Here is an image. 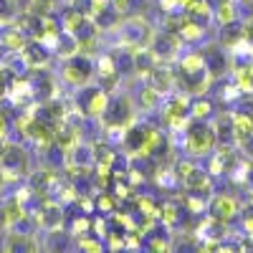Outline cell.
<instances>
[{
  "label": "cell",
  "mask_w": 253,
  "mask_h": 253,
  "mask_svg": "<svg viewBox=\"0 0 253 253\" xmlns=\"http://www.w3.org/2000/svg\"><path fill=\"white\" fill-rule=\"evenodd\" d=\"M233 137L238 142H246L248 137H253V119L248 114H236L233 117Z\"/></svg>",
  "instance_id": "7a4b0ae2"
},
{
  "label": "cell",
  "mask_w": 253,
  "mask_h": 253,
  "mask_svg": "<svg viewBox=\"0 0 253 253\" xmlns=\"http://www.w3.org/2000/svg\"><path fill=\"white\" fill-rule=\"evenodd\" d=\"M41 223L46 228H58L61 225V208L58 205H46L43 213H41Z\"/></svg>",
  "instance_id": "277c9868"
},
{
  "label": "cell",
  "mask_w": 253,
  "mask_h": 253,
  "mask_svg": "<svg viewBox=\"0 0 253 253\" xmlns=\"http://www.w3.org/2000/svg\"><path fill=\"white\" fill-rule=\"evenodd\" d=\"M139 99H142V107H155L157 104V86L152 89V86H147V89H142V94H139Z\"/></svg>",
  "instance_id": "52a82bcc"
},
{
  "label": "cell",
  "mask_w": 253,
  "mask_h": 253,
  "mask_svg": "<svg viewBox=\"0 0 253 253\" xmlns=\"http://www.w3.org/2000/svg\"><path fill=\"white\" fill-rule=\"evenodd\" d=\"M23 58H28V63H46L48 61V53L41 48V46H23Z\"/></svg>",
  "instance_id": "5b68a950"
},
{
  "label": "cell",
  "mask_w": 253,
  "mask_h": 253,
  "mask_svg": "<svg viewBox=\"0 0 253 253\" xmlns=\"http://www.w3.org/2000/svg\"><path fill=\"white\" fill-rule=\"evenodd\" d=\"M233 213H236V203L230 200L228 195L213 198V215H218V218H230Z\"/></svg>",
  "instance_id": "3957f363"
},
{
  "label": "cell",
  "mask_w": 253,
  "mask_h": 253,
  "mask_svg": "<svg viewBox=\"0 0 253 253\" xmlns=\"http://www.w3.org/2000/svg\"><path fill=\"white\" fill-rule=\"evenodd\" d=\"M210 142H213V134H210L205 126H193V129H190V134H187V147H190L195 155L208 152Z\"/></svg>",
  "instance_id": "6da1fadb"
},
{
  "label": "cell",
  "mask_w": 253,
  "mask_h": 253,
  "mask_svg": "<svg viewBox=\"0 0 253 253\" xmlns=\"http://www.w3.org/2000/svg\"><path fill=\"white\" fill-rule=\"evenodd\" d=\"M218 18L223 20V23H228V20H233V18H236V13H233V8H230V5L225 3V5L220 8V13H218Z\"/></svg>",
  "instance_id": "ba28073f"
},
{
  "label": "cell",
  "mask_w": 253,
  "mask_h": 253,
  "mask_svg": "<svg viewBox=\"0 0 253 253\" xmlns=\"http://www.w3.org/2000/svg\"><path fill=\"white\" fill-rule=\"evenodd\" d=\"M208 109H210V104H208V101H200V104H195V107H193V112H195L198 117H205Z\"/></svg>",
  "instance_id": "9c48e42d"
},
{
  "label": "cell",
  "mask_w": 253,
  "mask_h": 253,
  "mask_svg": "<svg viewBox=\"0 0 253 253\" xmlns=\"http://www.w3.org/2000/svg\"><path fill=\"white\" fill-rule=\"evenodd\" d=\"M8 225V220H5V213H3V208H0V230H3Z\"/></svg>",
  "instance_id": "30bf717a"
},
{
  "label": "cell",
  "mask_w": 253,
  "mask_h": 253,
  "mask_svg": "<svg viewBox=\"0 0 253 253\" xmlns=\"http://www.w3.org/2000/svg\"><path fill=\"white\" fill-rule=\"evenodd\" d=\"M246 3H253V0H246Z\"/></svg>",
  "instance_id": "8fae6325"
},
{
  "label": "cell",
  "mask_w": 253,
  "mask_h": 253,
  "mask_svg": "<svg viewBox=\"0 0 253 253\" xmlns=\"http://www.w3.org/2000/svg\"><path fill=\"white\" fill-rule=\"evenodd\" d=\"M107 112V96L101 91H94L89 99V114H104Z\"/></svg>",
  "instance_id": "8992f818"
}]
</instances>
